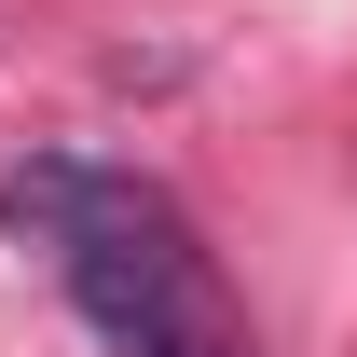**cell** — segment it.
Masks as SVG:
<instances>
[{
	"label": "cell",
	"mask_w": 357,
	"mask_h": 357,
	"mask_svg": "<svg viewBox=\"0 0 357 357\" xmlns=\"http://www.w3.org/2000/svg\"><path fill=\"white\" fill-rule=\"evenodd\" d=\"M0 220L55 261V289L96 316L110 357H261V316L234 303L220 248L178 220L165 178H137V165H69V151H55V165H14Z\"/></svg>",
	"instance_id": "1"
}]
</instances>
